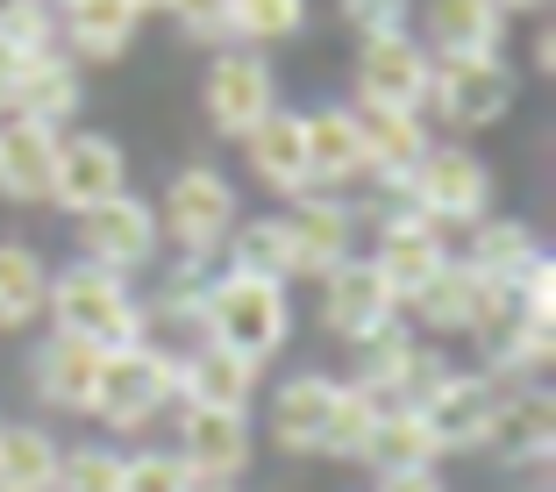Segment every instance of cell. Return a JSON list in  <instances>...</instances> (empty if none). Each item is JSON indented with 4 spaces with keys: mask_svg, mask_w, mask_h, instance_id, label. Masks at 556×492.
Wrapping results in <instances>:
<instances>
[{
    "mask_svg": "<svg viewBox=\"0 0 556 492\" xmlns=\"http://www.w3.org/2000/svg\"><path fill=\"white\" fill-rule=\"evenodd\" d=\"M43 321L50 336H72V343H93L100 357L108 350H129L150 343L143 328V293L115 272H93V264L72 257L65 272H50V293H43Z\"/></svg>",
    "mask_w": 556,
    "mask_h": 492,
    "instance_id": "obj_1",
    "label": "cell"
},
{
    "mask_svg": "<svg viewBox=\"0 0 556 492\" xmlns=\"http://www.w3.org/2000/svg\"><path fill=\"white\" fill-rule=\"evenodd\" d=\"M293 336V286L243 279V272H214L207 307H200V343L229 350L243 364H271Z\"/></svg>",
    "mask_w": 556,
    "mask_h": 492,
    "instance_id": "obj_2",
    "label": "cell"
},
{
    "mask_svg": "<svg viewBox=\"0 0 556 492\" xmlns=\"http://www.w3.org/2000/svg\"><path fill=\"white\" fill-rule=\"evenodd\" d=\"M236 222H243V214H236L229 172H214V164H179V172L164 179L157 236H164V250H179L186 264H222V243H229Z\"/></svg>",
    "mask_w": 556,
    "mask_h": 492,
    "instance_id": "obj_3",
    "label": "cell"
},
{
    "mask_svg": "<svg viewBox=\"0 0 556 492\" xmlns=\"http://www.w3.org/2000/svg\"><path fill=\"white\" fill-rule=\"evenodd\" d=\"M514 100H521V72L507 65V50L500 58H435V72H428V115L450 136H478L507 122Z\"/></svg>",
    "mask_w": 556,
    "mask_h": 492,
    "instance_id": "obj_4",
    "label": "cell"
},
{
    "mask_svg": "<svg viewBox=\"0 0 556 492\" xmlns=\"http://www.w3.org/2000/svg\"><path fill=\"white\" fill-rule=\"evenodd\" d=\"M172 350L164 343H129V350H108L93 378V421L115 428V436H143L164 407H172Z\"/></svg>",
    "mask_w": 556,
    "mask_h": 492,
    "instance_id": "obj_5",
    "label": "cell"
},
{
    "mask_svg": "<svg viewBox=\"0 0 556 492\" xmlns=\"http://www.w3.org/2000/svg\"><path fill=\"white\" fill-rule=\"evenodd\" d=\"M357 357H364V364H357V378H350V386H357V393H371L378 414H407V407H421V400L435 393L442 378L457 371V364L442 357L435 343H421L407 321H393L386 336H371Z\"/></svg>",
    "mask_w": 556,
    "mask_h": 492,
    "instance_id": "obj_6",
    "label": "cell"
},
{
    "mask_svg": "<svg viewBox=\"0 0 556 492\" xmlns=\"http://www.w3.org/2000/svg\"><path fill=\"white\" fill-rule=\"evenodd\" d=\"M400 193L450 236V229H471V222L492 214V172H485V157H478L471 143H428V157L407 172Z\"/></svg>",
    "mask_w": 556,
    "mask_h": 492,
    "instance_id": "obj_7",
    "label": "cell"
},
{
    "mask_svg": "<svg viewBox=\"0 0 556 492\" xmlns=\"http://www.w3.org/2000/svg\"><path fill=\"white\" fill-rule=\"evenodd\" d=\"M79 222V264H93V272H115V279H136V272H150V264L164 257V236H157V207H150L143 193H115L100 200V207L72 214Z\"/></svg>",
    "mask_w": 556,
    "mask_h": 492,
    "instance_id": "obj_8",
    "label": "cell"
},
{
    "mask_svg": "<svg viewBox=\"0 0 556 492\" xmlns=\"http://www.w3.org/2000/svg\"><path fill=\"white\" fill-rule=\"evenodd\" d=\"M278 108V72L264 50H214L207 58V79H200V115H207L214 136H229V143H243L250 129H257L264 115Z\"/></svg>",
    "mask_w": 556,
    "mask_h": 492,
    "instance_id": "obj_9",
    "label": "cell"
},
{
    "mask_svg": "<svg viewBox=\"0 0 556 492\" xmlns=\"http://www.w3.org/2000/svg\"><path fill=\"white\" fill-rule=\"evenodd\" d=\"M428 72L435 58L421 50V36H364L357 43V108L378 115H428Z\"/></svg>",
    "mask_w": 556,
    "mask_h": 492,
    "instance_id": "obj_10",
    "label": "cell"
},
{
    "mask_svg": "<svg viewBox=\"0 0 556 492\" xmlns=\"http://www.w3.org/2000/svg\"><path fill=\"white\" fill-rule=\"evenodd\" d=\"M278 236L293 250V279H328L343 257H357V214L336 193H293L278 207Z\"/></svg>",
    "mask_w": 556,
    "mask_h": 492,
    "instance_id": "obj_11",
    "label": "cell"
},
{
    "mask_svg": "<svg viewBox=\"0 0 556 492\" xmlns=\"http://www.w3.org/2000/svg\"><path fill=\"white\" fill-rule=\"evenodd\" d=\"M393 321H407L393 300V286L378 279V264L371 257H343L336 272L321 279V328L336 336V343L364 350L371 336H386Z\"/></svg>",
    "mask_w": 556,
    "mask_h": 492,
    "instance_id": "obj_12",
    "label": "cell"
},
{
    "mask_svg": "<svg viewBox=\"0 0 556 492\" xmlns=\"http://www.w3.org/2000/svg\"><path fill=\"white\" fill-rule=\"evenodd\" d=\"M500 393H507V378H485V371H450L442 378L435 393L414 407L421 428H428V443H435V457H471V450H485Z\"/></svg>",
    "mask_w": 556,
    "mask_h": 492,
    "instance_id": "obj_13",
    "label": "cell"
},
{
    "mask_svg": "<svg viewBox=\"0 0 556 492\" xmlns=\"http://www.w3.org/2000/svg\"><path fill=\"white\" fill-rule=\"evenodd\" d=\"M86 108V79L72 65L65 50H50V58H29L22 72L0 79V122H36V129H58Z\"/></svg>",
    "mask_w": 556,
    "mask_h": 492,
    "instance_id": "obj_14",
    "label": "cell"
},
{
    "mask_svg": "<svg viewBox=\"0 0 556 492\" xmlns=\"http://www.w3.org/2000/svg\"><path fill=\"white\" fill-rule=\"evenodd\" d=\"M129 193V157L115 136H58V164H50V207L86 214L100 200Z\"/></svg>",
    "mask_w": 556,
    "mask_h": 492,
    "instance_id": "obj_15",
    "label": "cell"
},
{
    "mask_svg": "<svg viewBox=\"0 0 556 492\" xmlns=\"http://www.w3.org/2000/svg\"><path fill=\"white\" fill-rule=\"evenodd\" d=\"M485 450L507 471H549V450H556V393L549 386H507L500 407H492Z\"/></svg>",
    "mask_w": 556,
    "mask_h": 492,
    "instance_id": "obj_16",
    "label": "cell"
},
{
    "mask_svg": "<svg viewBox=\"0 0 556 492\" xmlns=\"http://www.w3.org/2000/svg\"><path fill=\"white\" fill-rule=\"evenodd\" d=\"M172 457L186 464L193 485H236L257 457V436H250V414H207V407H186L179 421V450Z\"/></svg>",
    "mask_w": 556,
    "mask_h": 492,
    "instance_id": "obj_17",
    "label": "cell"
},
{
    "mask_svg": "<svg viewBox=\"0 0 556 492\" xmlns=\"http://www.w3.org/2000/svg\"><path fill=\"white\" fill-rule=\"evenodd\" d=\"M257 386H264V364H243V357H229V350H214V343H193V350L172 357V393H179L186 407L250 414Z\"/></svg>",
    "mask_w": 556,
    "mask_h": 492,
    "instance_id": "obj_18",
    "label": "cell"
},
{
    "mask_svg": "<svg viewBox=\"0 0 556 492\" xmlns=\"http://www.w3.org/2000/svg\"><path fill=\"white\" fill-rule=\"evenodd\" d=\"M136 29H143L136 0H72V8H58V50L72 65H115L136 43Z\"/></svg>",
    "mask_w": 556,
    "mask_h": 492,
    "instance_id": "obj_19",
    "label": "cell"
},
{
    "mask_svg": "<svg viewBox=\"0 0 556 492\" xmlns=\"http://www.w3.org/2000/svg\"><path fill=\"white\" fill-rule=\"evenodd\" d=\"M336 386H343V378H328V371H293L271 393V443L286 450V457H321L328 414H336Z\"/></svg>",
    "mask_w": 556,
    "mask_h": 492,
    "instance_id": "obj_20",
    "label": "cell"
},
{
    "mask_svg": "<svg viewBox=\"0 0 556 492\" xmlns=\"http://www.w3.org/2000/svg\"><path fill=\"white\" fill-rule=\"evenodd\" d=\"M421 50L428 58H500L507 50V15L492 0H428Z\"/></svg>",
    "mask_w": 556,
    "mask_h": 492,
    "instance_id": "obj_21",
    "label": "cell"
},
{
    "mask_svg": "<svg viewBox=\"0 0 556 492\" xmlns=\"http://www.w3.org/2000/svg\"><path fill=\"white\" fill-rule=\"evenodd\" d=\"M364 179V129L350 100H328L307 115V186L314 193H343Z\"/></svg>",
    "mask_w": 556,
    "mask_h": 492,
    "instance_id": "obj_22",
    "label": "cell"
},
{
    "mask_svg": "<svg viewBox=\"0 0 556 492\" xmlns=\"http://www.w3.org/2000/svg\"><path fill=\"white\" fill-rule=\"evenodd\" d=\"M243 150H250L257 186H271V193H286V200L314 193L307 186V115H300V108H271V115L243 136Z\"/></svg>",
    "mask_w": 556,
    "mask_h": 492,
    "instance_id": "obj_23",
    "label": "cell"
},
{
    "mask_svg": "<svg viewBox=\"0 0 556 492\" xmlns=\"http://www.w3.org/2000/svg\"><path fill=\"white\" fill-rule=\"evenodd\" d=\"M535 229H528L521 214H485V222H471L464 229V272H471L478 286H521L528 264H535Z\"/></svg>",
    "mask_w": 556,
    "mask_h": 492,
    "instance_id": "obj_24",
    "label": "cell"
},
{
    "mask_svg": "<svg viewBox=\"0 0 556 492\" xmlns=\"http://www.w3.org/2000/svg\"><path fill=\"white\" fill-rule=\"evenodd\" d=\"M93 378H100V350L72 343V336H43L29 357V386L50 414H86L93 407Z\"/></svg>",
    "mask_w": 556,
    "mask_h": 492,
    "instance_id": "obj_25",
    "label": "cell"
},
{
    "mask_svg": "<svg viewBox=\"0 0 556 492\" xmlns=\"http://www.w3.org/2000/svg\"><path fill=\"white\" fill-rule=\"evenodd\" d=\"M357 129H364V179L371 186H407V172L428 157V143H435L428 115H378V108H357Z\"/></svg>",
    "mask_w": 556,
    "mask_h": 492,
    "instance_id": "obj_26",
    "label": "cell"
},
{
    "mask_svg": "<svg viewBox=\"0 0 556 492\" xmlns=\"http://www.w3.org/2000/svg\"><path fill=\"white\" fill-rule=\"evenodd\" d=\"M50 164H58V129L0 122V200L43 207V200H50Z\"/></svg>",
    "mask_w": 556,
    "mask_h": 492,
    "instance_id": "obj_27",
    "label": "cell"
},
{
    "mask_svg": "<svg viewBox=\"0 0 556 492\" xmlns=\"http://www.w3.org/2000/svg\"><path fill=\"white\" fill-rule=\"evenodd\" d=\"M485 293H492V286H478L471 272L450 257V264H442V272H435V279H428L400 314H407V321H421L428 336H471L478 314H485Z\"/></svg>",
    "mask_w": 556,
    "mask_h": 492,
    "instance_id": "obj_28",
    "label": "cell"
},
{
    "mask_svg": "<svg viewBox=\"0 0 556 492\" xmlns=\"http://www.w3.org/2000/svg\"><path fill=\"white\" fill-rule=\"evenodd\" d=\"M50 264L29 236H0V336H22L29 321H43Z\"/></svg>",
    "mask_w": 556,
    "mask_h": 492,
    "instance_id": "obj_29",
    "label": "cell"
},
{
    "mask_svg": "<svg viewBox=\"0 0 556 492\" xmlns=\"http://www.w3.org/2000/svg\"><path fill=\"white\" fill-rule=\"evenodd\" d=\"M58 457L50 428L36 421H8L0 428V492H58Z\"/></svg>",
    "mask_w": 556,
    "mask_h": 492,
    "instance_id": "obj_30",
    "label": "cell"
},
{
    "mask_svg": "<svg viewBox=\"0 0 556 492\" xmlns=\"http://www.w3.org/2000/svg\"><path fill=\"white\" fill-rule=\"evenodd\" d=\"M222 272L293 286V250H286V236H278V214H250V222H236L229 243H222Z\"/></svg>",
    "mask_w": 556,
    "mask_h": 492,
    "instance_id": "obj_31",
    "label": "cell"
},
{
    "mask_svg": "<svg viewBox=\"0 0 556 492\" xmlns=\"http://www.w3.org/2000/svg\"><path fill=\"white\" fill-rule=\"evenodd\" d=\"M364 471L371 478H393V471H435V443H428V428H421V414H378V428H371V443H364Z\"/></svg>",
    "mask_w": 556,
    "mask_h": 492,
    "instance_id": "obj_32",
    "label": "cell"
},
{
    "mask_svg": "<svg viewBox=\"0 0 556 492\" xmlns=\"http://www.w3.org/2000/svg\"><path fill=\"white\" fill-rule=\"evenodd\" d=\"M307 29V0H229V43L264 50Z\"/></svg>",
    "mask_w": 556,
    "mask_h": 492,
    "instance_id": "obj_33",
    "label": "cell"
},
{
    "mask_svg": "<svg viewBox=\"0 0 556 492\" xmlns=\"http://www.w3.org/2000/svg\"><path fill=\"white\" fill-rule=\"evenodd\" d=\"M58 50V8L50 0H0V58H50Z\"/></svg>",
    "mask_w": 556,
    "mask_h": 492,
    "instance_id": "obj_34",
    "label": "cell"
},
{
    "mask_svg": "<svg viewBox=\"0 0 556 492\" xmlns=\"http://www.w3.org/2000/svg\"><path fill=\"white\" fill-rule=\"evenodd\" d=\"M371 428H378L371 393H357V386H336V414H328V443H321V457L357 464L364 443H371Z\"/></svg>",
    "mask_w": 556,
    "mask_h": 492,
    "instance_id": "obj_35",
    "label": "cell"
},
{
    "mask_svg": "<svg viewBox=\"0 0 556 492\" xmlns=\"http://www.w3.org/2000/svg\"><path fill=\"white\" fill-rule=\"evenodd\" d=\"M58 492H122V450L79 443L58 457Z\"/></svg>",
    "mask_w": 556,
    "mask_h": 492,
    "instance_id": "obj_36",
    "label": "cell"
},
{
    "mask_svg": "<svg viewBox=\"0 0 556 492\" xmlns=\"http://www.w3.org/2000/svg\"><path fill=\"white\" fill-rule=\"evenodd\" d=\"M193 478H186V464L172 457V450H136V457H122V492H186Z\"/></svg>",
    "mask_w": 556,
    "mask_h": 492,
    "instance_id": "obj_37",
    "label": "cell"
},
{
    "mask_svg": "<svg viewBox=\"0 0 556 492\" xmlns=\"http://www.w3.org/2000/svg\"><path fill=\"white\" fill-rule=\"evenodd\" d=\"M164 15L179 22V36L229 50V0H164Z\"/></svg>",
    "mask_w": 556,
    "mask_h": 492,
    "instance_id": "obj_38",
    "label": "cell"
},
{
    "mask_svg": "<svg viewBox=\"0 0 556 492\" xmlns=\"http://www.w3.org/2000/svg\"><path fill=\"white\" fill-rule=\"evenodd\" d=\"M343 8V22L357 36H400L407 29V0H336Z\"/></svg>",
    "mask_w": 556,
    "mask_h": 492,
    "instance_id": "obj_39",
    "label": "cell"
},
{
    "mask_svg": "<svg viewBox=\"0 0 556 492\" xmlns=\"http://www.w3.org/2000/svg\"><path fill=\"white\" fill-rule=\"evenodd\" d=\"M371 492H450L435 471H393V478H378Z\"/></svg>",
    "mask_w": 556,
    "mask_h": 492,
    "instance_id": "obj_40",
    "label": "cell"
},
{
    "mask_svg": "<svg viewBox=\"0 0 556 492\" xmlns=\"http://www.w3.org/2000/svg\"><path fill=\"white\" fill-rule=\"evenodd\" d=\"M549 65H556V36L535 29V72H549Z\"/></svg>",
    "mask_w": 556,
    "mask_h": 492,
    "instance_id": "obj_41",
    "label": "cell"
},
{
    "mask_svg": "<svg viewBox=\"0 0 556 492\" xmlns=\"http://www.w3.org/2000/svg\"><path fill=\"white\" fill-rule=\"evenodd\" d=\"M492 8H500V15L514 22V15H521V8H549V0H492Z\"/></svg>",
    "mask_w": 556,
    "mask_h": 492,
    "instance_id": "obj_42",
    "label": "cell"
},
{
    "mask_svg": "<svg viewBox=\"0 0 556 492\" xmlns=\"http://www.w3.org/2000/svg\"><path fill=\"white\" fill-rule=\"evenodd\" d=\"M186 492H243V485H186Z\"/></svg>",
    "mask_w": 556,
    "mask_h": 492,
    "instance_id": "obj_43",
    "label": "cell"
},
{
    "mask_svg": "<svg viewBox=\"0 0 556 492\" xmlns=\"http://www.w3.org/2000/svg\"><path fill=\"white\" fill-rule=\"evenodd\" d=\"M136 8H143V15H150V8H164V0H136Z\"/></svg>",
    "mask_w": 556,
    "mask_h": 492,
    "instance_id": "obj_44",
    "label": "cell"
},
{
    "mask_svg": "<svg viewBox=\"0 0 556 492\" xmlns=\"http://www.w3.org/2000/svg\"><path fill=\"white\" fill-rule=\"evenodd\" d=\"M50 8H72V0H50Z\"/></svg>",
    "mask_w": 556,
    "mask_h": 492,
    "instance_id": "obj_45",
    "label": "cell"
},
{
    "mask_svg": "<svg viewBox=\"0 0 556 492\" xmlns=\"http://www.w3.org/2000/svg\"><path fill=\"white\" fill-rule=\"evenodd\" d=\"M0 428H8V421H0Z\"/></svg>",
    "mask_w": 556,
    "mask_h": 492,
    "instance_id": "obj_46",
    "label": "cell"
}]
</instances>
